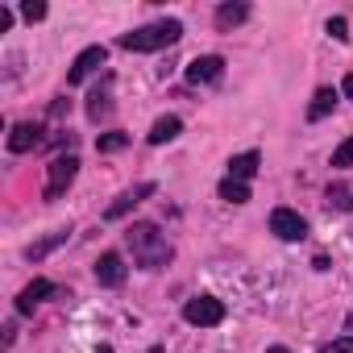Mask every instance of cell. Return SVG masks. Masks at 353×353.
<instances>
[{"label":"cell","instance_id":"1","mask_svg":"<svg viewBox=\"0 0 353 353\" xmlns=\"http://www.w3.org/2000/svg\"><path fill=\"white\" fill-rule=\"evenodd\" d=\"M125 245H129V254H133V262H137L141 270H162V266L170 262V254H174L170 241H166V233H158V225H150V221L129 225Z\"/></svg>","mask_w":353,"mask_h":353},{"label":"cell","instance_id":"2","mask_svg":"<svg viewBox=\"0 0 353 353\" xmlns=\"http://www.w3.org/2000/svg\"><path fill=\"white\" fill-rule=\"evenodd\" d=\"M179 38H183V26L170 17V21H154V26H141V30L125 34V38H121V46H125V50H137V54H150V50L174 46Z\"/></svg>","mask_w":353,"mask_h":353},{"label":"cell","instance_id":"3","mask_svg":"<svg viewBox=\"0 0 353 353\" xmlns=\"http://www.w3.org/2000/svg\"><path fill=\"white\" fill-rule=\"evenodd\" d=\"M79 174V158L75 154H59L50 166H46V200H59Z\"/></svg>","mask_w":353,"mask_h":353},{"label":"cell","instance_id":"4","mask_svg":"<svg viewBox=\"0 0 353 353\" xmlns=\"http://www.w3.org/2000/svg\"><path fill=\"white\" fill-rule=\"evenodd\" d=\"M183 320H188V324H196V328H212V324H221V320H225V303H221V299H212V295H196V299H188V303H183Z\"/></svg>","mask_w":353,"mask_h":353},{"label":"cell","instance_id":"5","mask_svg":"<svg viewBox=\"0 0 353 353\" xmlns=\"http://www.w3.org/2000/svg\"><path fill=\"white\" fill-rule=\"evenodd\" d=\"M270 233L279 241H303L307 237V221L299 212H291V208H274L270 212Z\"/></svg>","mask_w":353,"mask_h":353},{"label":"cell","instance_id":"6","mask_svg":"<svg viewBox=\"0 0 353 353\" xmlns=\"http://www.w3.org/2000/svg\"><path fill=\"white\" fill-rule=\"evenodd\" d=\"M104 59H108V50H104V46H88V50H79V54H75V63H71V71H67V83H83L92 71H100V67H104Z\"/></svg>","mask_w":353,"mask_h":353},{"label":"cell","instance_id":"7","mask_svg":"<svg viewBox=\"0 0 353 353\" xmlns=\"http://www.w3.org/2000/svg\"><path fill=\"white\" fill-rule=\"evenodd\" d=\"M225 75V59L221 54H200V59H192L188 63V83H216Z\"/></svg>","mask_w":353,"mask_h":353},{"label":"cell","instance_id":"8","mask_svg":"<svg viewBox=\"0 0 353 353\" xmlns=\"http://www.w3.org/2000/svg\"><path fill=\"white\" fill-rule=\"evenodd\" d=\"M145 196H154V183H137V188H129V192H121L108 208H104V221H121L125 212H133Z\"/></svg>","mask_w":353,"mask_h":353},{"label":"cell","instance_id":"9","mask_svg":"<svg viewBox=\"0 0 353 353\" xmlns=\"http://www.w3.org/2000/svg\"><path fill=\"white\" fill-rule=\"evenodd\" d=\"M38 145H42V125L21 121V125L9 129V150H13V154H30V150H38Z\"/></svg>","mask_w":353,"mask_h":353},{"label":"cell","instance_id":"10","mask_svg":"<svg viewBox=\"0 0 353 353\" xmlns=\"http://www.w3.org/2000/svg\"><path fill=\"white\" fill-rule=\"evenodd\" d=\"M96 283L100 287H121L125 283V258L121 254H100V262H96Z\"/></svg>","mask_w":353,"mask_h":353},{"label":"cell","instance_id":"11","mask_svg":"<svg viewBox=\"0 0 353 353\" xmlns=\"http://www.w3.org/2000/svg\"><path fill=\"white\" fill-rule=\"evenodd\" d=\"M46 295H54V283H50V279H34V283L17 295V312H21V316H34V307H38Z\"/></svg>","mask_w":353,"mask_h":353},{"label":"cell","instance_id":"12","mask_svg":"<svg viewBox=\"0 0 353 353\" xmlns=\"http://www.w3.org/2000/svg\"><path fill=\"white\" fill-rule=\"evenodd\" d=\"M258 150H245V154H237V158H229V179H237V183H245V179H254L258 174Z\"/></svg>","mask_w":353,"mask_h":353},{"label":"cell","instance_id":"13","mask_svg":"<svg viewBox=\"0 0 353 353\" xmlns=\"http://www.w3.org/2000/svg\"><path fill=\"white\" fill-rule=\"evenodd\" d=\"M108 112H112V79H104V83L88 96V117H92V121H104Z\"/></svg>","mask_w":353,"mask_h":353},{"label":"cell","instance_id":"14","mask_svg":"<svg viewBox=\"0 0 353 353\" xmlns=\"http://www.w3.org/2000/svg\"><path fill=\"white\" fill-rule=\"evenodd\" d=\"M336 100H341L336 88H320V92L312 96V104H307V121H324V117L336 108Z\"/></svg>","mask_w":353,"mask_h":353},{"label":"cell","instance_id":"15","mask_svg":"<svg viewBox=\"0 0 353 353\" xmlns=\"http://www.w3.org/2000/svg\"><path fill=\"white\" fill-rule=\"evenodd\" d=\"M179 129H183L179 117H158L154 129H150V145H166V141H174V137H179Z\"/></svg>","mask_w":353,"mask_h":353},{"label":"cell","instance_id":"16","mask_svg":"<svg viewBox=\"0 0 353 353\" xmlns=\"http://www.w3.org/2000/svg\"><path fill=\"white\" fill-rule=\"evenodd\" d=\"M67 237H71V229H54L50 237H42L38 245H30V250H26V258H34V262H42V258H46L50 250H59V245H63Z\"/></svg>","mask_w":353,"mask_h":353},{"label":"cell","instance_id":"17","mask_svg":"<svg viewBox=\"0 0 353 353\" xmlns=\"http://www.w3.org/2000/svg\"><path fill=\"white\" fill-rule=\"evenodd\" d=\"M245 17H250L245 5H221V9H216V26H221V30H233V26H241Z\"/></svg>","mask_w":353,"mask_h":353},{"label":"cell","instance_id":"18","mask_svg":"<svg viewBox=\"0 0 353 353\" xmlns=\"http://www.w3.org/2000/svg\"><path fill=\"white\" fill-rule=\"evenodd\" d=\"M221 200H229V204H245V200H250V188L237 183V179H225V183H221Z\"/></svg>","mask_w":353,"mask_h":353},{"label":"cell","instance_id":"19","mask_svg":"<svg viewBox=\"0 0 353 353\" xmlns=\"http://www.w3.org/2000/svg\"><path fill=\"white\" fill-rule=\"evenodd\" d=\"M328 204L341 208V212H353V192H349L345 183H332V188H328Z\"/></svg>","mask_w":353,"mask_h":353},{"label":"cell","instance_id":"20","mask_svg":"<svg viewBox=\"0 0 353 353\" xmlns=\"http://www.w3.org/2000/svg\"><path fill=\"white\" fill-rule=\"evenodd\" d=\"M125 145H129V133H104V137H96V150L100 154H117Z\"/></svg>","mask_w":353,"mask_h":353},{"label":"cell","instance_id":"21","mask_svg":"<svg viewBox=\"0 0 353 353\" xmlns=\"http://www.w3.org/2000/svg\"><path fill=\"white\" fill-rule=\"evenodd\" d=\"M332 166H353V137H345V141L332 150Z\"/></svg>","mask_w":353,"mask_h":353},{"label":"cell","instance_id":"22","mask_svg":"<svg viewBox=\"0 0 353 353\" xmlns=\"http://www.w3.org/2000/svg\"><path fill=\"white\" fill-rule=\"evenodd\" d=\"M316 353H353V336H336L332 345H320Z\"/></svg>","mask_w":353,"mask_h":353},{"label":"cell","instance_id":"23","mask_svg":"<svg viewBox=\"0 0 353 353\" xmlns=\"http://www.w3.org/2000/svg\"><path fill=\"white\" fill-rule=\"evenodd\" d=\"M328 34H332L336 42H349V21H345V17H332V21H328Z\"/></svg>","mask_w":353,"mask_h":353},{"label":"cell","instance_id":"24","mask_svg":"<svg viewBox=\"0 0 353 353\" xmlns=\"http://www.w3.org/2000/svg\"><path fill=\"white\" fill-rule=\"evenodd\" d=\"M21 17H26V21H42V17H46V5H34V0H26V5H21Z\"/></svg>","mask_w":353,"mask_h":353},{"label":"cell","instance_id":"25","mask_svg":"<svg viewBox=\"0 0 353 353\" xmlns=\"http://www.w3.org/2000/svg\"><path fill=\"white\" fill-rule=\"evenodd\" d=\"M341 92H345V96H349V100H353V71H349V75H345V83H341Z\"/></svg>","mask_w":353,"mask_h":353},{"label":"cell","instance_id":"26","mask_svg":"<svg viewBox=\"0 0 353 353\" xmlns=\"http://www.w3.org/2000/svg\"><path fill=\"white\" fill-rule=\"evenodd\" d=\"M266 353H291V349H283V345H270V349H266Z\"/></svg>","mask_w":353,"mask_h":353},{"label":"cell","instance_id":"27","mask_svg":"<svg viewBox=\"0 0 353 353\" xmlns=\"http://www.w3.org/2000/svg\"><path fill=\"white\" fill-rule=\"evenodd\" d=\"M145 353H166V349H162V345H154V349H145Z\"/></svg>","mask_w":353,"mask_h":353}]
</instances>
